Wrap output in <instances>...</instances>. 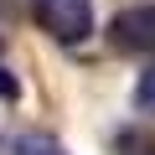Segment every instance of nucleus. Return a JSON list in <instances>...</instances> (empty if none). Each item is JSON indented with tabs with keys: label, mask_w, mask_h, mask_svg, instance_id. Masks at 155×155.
Instances as JSON below:
<instances>
[{
	"label": "nucleus",
	"mask_w": 155,
	"mask_h": 155,
	"mask_svg": "<svg viewBox=\"0 0 155 155\" xmlns=\"http://www.w3.org/2000/svg\"><path fill=\"white\" fill-rule=\"evenodd\" d=\"M0 155H5V150H0Z\"/></svg>",
	"instance_id": "obj_6"
},
{
	"label": "nucleus",
	"mask_w": 155,
	"mask_h": 155,
	"mask_svg": "<svg viewBox=\"0 0 155 155\" xmlns=\"http://www.w3.org/2000/svg\"><path fill=\"white\" fill-rule=\"evenodd\" d=\"M31 16L62 47H83L93 36V0H31Z\"/></svg>",
	"instance_id": "obj_1"
},
{
	"label": "nucleus",
	"mask_w": 155,
	"mask_h": 155,
	"mask_svg": "<svg viewBox=\"0 0 155 155\" xmlns=\"http://www.w3.org/2000/svg\"><path fill=\"white\" fill-rule=\"evenodd\" d=\"M0 98H5V104L21 98V83H16V72H11V62H5V47H0Z\"/></svg>",
	"instance_id": "obj_5"
},
{
	"label": "nucleus",
	"mask_w": 155,
	"mask_h": 155,
	"mask_svg": "<svg viewBox=\"0 0 155 155\" xmlns=\"http://www.w3.org/2000/svg\"><path fill=\"white\" fill-rule=\"evenodd\" d=\"M16 155H67L52 134H21L16 140Z\"/></svg>",
	"instance_id": "obj_3"
},
{
	"label": "nucleus",
	"mask_w": 155,
	"mask_h": 155,
	"mask_svg": "<svg viewBox=\"0 0 155 155\" xmlns=\"http://www.w3.org/2000/svg\"><path fill=\"white\" fill-rule=\"evenodd\" d=\"M134 109H140V114H155V67L140 72V83H134Z\"/></svg>",
	"instance_id": "obj_4"
},
{
	"label": "nucleus",
	"mask_w": 155,
	"mask_h": 155,
	"mask_svg": "<svg viewBox=\"0 0 155 155\" xmlns=\"http://www.w3.org/2000/svg\"><path fill=\"white\" fill-rule=\"evenodd\" d=\"M109 41H114V52H129V57H155V0L124 5V11L109 21Z\"/></svg>",
	"instance_id": "obj_2"
}]
</instances>
